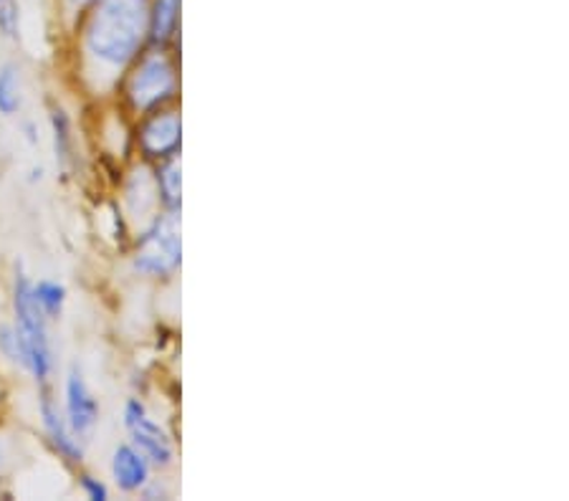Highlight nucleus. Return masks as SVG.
Returning <instances> with one entry per match:
<instances>
[{"mask_svg":"<svg viewBox=\"0 0 569 501\" xmlns=\"http://www.w3.org/2000/svg\"><path fill=\"white\" fill-rule=\"evenodd\" d=\"M81 489H84L87 499H91V501H107L109 499V489L94 477H81Z\"/></svg>","mask_w":569,"mask_h":501,"instance_id":"obj_17","label":"nucleus"},{"mask_svg":"<svg viewBox=\"0 0 569 501\" xmlns=\"http://www.w3.org/2000/svg\"><path fill=\"white\" fill-rule=\"evenodd\" d=\"M39 413H41V421L46 428V435H49L53 449L59 451L61 459H67L69 463H81V459H84V449H81L79 435L71 431L67 415L61 413V408L57 400H53L51 393L41 395Z\"/></svg>","mask_w":569,"mask_h":501,"instance_id":"obj_7","label":"nucleus"},{"mask_svg":"<svg viewBox=\"0 0 569 501\" xmlns=\"http://www.w3.org/2000/svg\"><path fill=\"white\" fill-rule=\"evenodd\" d=\"M137 148L144 162L158 166L170 158H180L182 148V114L180 109L162 107L158 112H150L142 117L140 127H137Z\"/></svg>","mask_w":569,"mask_h":501,"instance_id":"obj_5","label":"nucleus"},{"mask_svg":"<svg viewBox=\"0 0 569 501\" xmlns=\"http://www.w3.org/2000/svg\"><path fill=\"white\" fill-rule=\"evenodd\" d=\"M182 236L180 216L158 211L137 233L132 267L144 279L164 281L180 271Z\"/></svg>","mask_w":569,"mask_h":501,"instance_id":"obj_3","label":"nucleus"},{"mask_svg":"<svg viewBox=\"0 0 569 501\" xmlns=\"http://www.w3.org/2000/svg\"><path fill=\"white\" fill-rule=\"evenodd\" d=\"M182 0H150L147 3V46L178 49Z\"/></svg>","mask_w":569,"mask_h":501,"instance_id":"obj_9","label":"nucleus"},{"mask_svg":"<svg viewBox=\"0 0 569 501\" xmlns=\"http://www.w3.org/2000/svg\"><path fill=\"white\" fill-rule=\"evenodd\" d=\"M150 0H97L84 13L81 43L99 67L122 77L147 49Z\"/></svg>","mask_w":569,"mask_h":501,"instance_id":"obj_1","label":"nucleus"},{"mask_svg":"<svg viewBox=\"0 0 569 501\" xmlns=\"http://www.w3.org/2000/svg\"><path fill=\"white\" fill-rule=\"evenodd\" d=\"M33 297L46 319H59V314L63 312V304H67V289H63L59 281L43 279L39 284H33Z\"/></svg>","mask_w":569,"mask_h":501,"instance_id":"obj_13","label":"nucleus"},{"mask_svg":"<svg viewBox=\"0 0 569 501\" xmlns=\"http://www.w3.org/2000/svg\"><path fill=\"white\" fill-rule=\"evenodd\" d=\"M67 421L71 425V431L79 435H87L91 428L99 421V403L94 393H91L87 380L81 378V372L77 368H71L69 378H67Z\"/></svg>","mask_w":569,"mask_h":501,"instance_id":"obj_8","label":"nucleus"},{"mask_svg":"<svg viewBox=\"0 0 569 501\" xmlns=\"http://www.w3.org/2000/svg\"><path fill=\"white\" fill-rule=\"evenodd\" d=\"M0 350H3L8 360L23 364V344L16 327H0Z\"/></svg>","mask_w":569,"mask_h":501,"instance_id":"obj_16","label":"nucleus"},{"mask_svg":"<svg viewBox=\"0 0 569 501\" xmlns=\"http://www.w3.org/2000/svg\"><path fill=\"white\" fill-rule=\"evenodd\" d=\"M21 109V71L16 67L0 69V114L11 117Z\"/></svg>","mask_w":569,"mask_h":501,"instance_id":"obj_12","label":"nucleus"},{"mask_svg":"<svg viewBox=\"0 0 569 501\" xmlns=\"http://www.w3.org/2000/svg\"><path fill=\"white\" fill-rule=\"evenodd\" d=\"M13 309H16V332L23 344V368L31 372L36 382H46L51 375V342L46 330V314L33 297V284L23 273L16 277L13 289Z\"/></svg>","mask_w":569,"mask_h":501,"instance_id":"obj_4","label":"nucleus"},{"mask_svg":"<svg viewBox=\"0 0 569 501\" xmlns=\"http://www.w3.org/2000/svg\"><path fill=\"white\" fill-rule=\"evenodd\" d=\"M112 477L119 489L127 494H137L152 479V463L144 459V453L137 445L124 443L112 455Z\"/></svg>","mask_w":569,"mask_h":501,"instance_id":"obj_10","label":"nucleus"},{"mask_svg":"<svg viewBox=\"0 0 569 501\" xmlns=\"http://www.w3.org/2000/svg\"><path fill=\"white\" fill-rule=\"evenodd\" d=\"M124 99L134 114H150L172 107L180 97V67L176 49H147L124 71Z\"/></svg>","mask_w":569,"mask_h":501,"instance_id":"obj_2","label":"nucleus"},{"mask_svg":"<svg viewBox=\"0 0 569 501\" xmlns=\"http://www.w3.org/2000/svg\"><path fill=\"white\" fill-rule=\"evenodd\" d=\"M0 33L6 39H18V33H21V6H18V0H0Z\"/></svg>","mask_w":569,"mask_h":501,"instance_id":"obj_15","label":"nucleus"},{"mask_svg":"<svg viewBox=\"0 0 569 501\" xmlns=\"http://www.w3.org/2000/svg\"><path fill=\"white\" fill-rule=\"evenodd\" d=\"M51 127H53V142H57V158L61 162L71 160V124L69 117L61 109L51 112Z\"/></svg>","mask_w":569,"mask_h":501,"instance_id":"obj_14","label":"nucleus"},{"mask_svg":"<svg viewBox=\"0 0 569 501\" xmlns=\"http://www.w3.org/2000/svg\"><path fill=\"white\" fill-rule=\"evenodd\" d=\"M127 431L132 435V445L144 453L154 469H168L176 463V441L150 413H142L127 423Z\"/></svg>","mask_w":569,"mask_h":501,"instance_id":"obj_6","label":"nucleus"},{"mask_svg":"<svg viewBox=\"0 0 569 501\" xmlns=\"http://www.w3.org/2000/svg\"><path fill=\"white\" fill-rule=\"evenodd\" d=\"M154 170V186H158V200L160 211L178 213L182 208V166L180 158H170L164 162L152 166Z\"/></svg>","mask_w":569,"mask_h":501,"instance_id":"obj_11","label":"nucleus"},{"mask_svg":"<svg viewBox=\"0 0 569 501\" xmlns=\"http://www.w3.org/2000/svg\"><path fill=\"white\" fill-rule=\"evenodd\" d=\"M67 3L73 8V11H79V13H87L89 8L97 3V0H67Z\"/></svg>","mask_w":569,"mask_h":501,"instance_id":"obj_18","label":"nucleus"}]
</instances>
